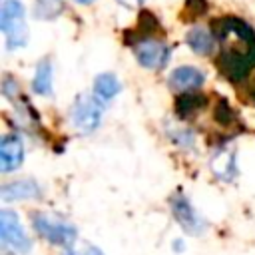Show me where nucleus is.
<instances>
[{
	"label": "nucleus",
	"instance_id": "obj_1",
	"mask_svg": "<svg viewBox=\"0 0 255 255\" xmlns=\"http://www.w3.org/2000/svg\"><path fill=\"white\" fill-rule=\"evenodd\" d=\"M221 24V58L217 64L223 76L237 82L255 66V34L241 20H225Z\"/></svg>",
	"mask_w": 255,
	"mask_h": 255
},
{
	"label": "nucleus",
	"instance_id": "obj_2",
	"mask_svg": "<svg viewBox=\"0 0 255 255\" xmlns=\"http://www.w3.org/2000/svg\"><path fill=\"white\" fill-rule=\"evenodd\" d=\"M32 225H34L36 233L52 245L72 247L78 239L76 227L70 221H66V219H62L54 213H44V211L32 213Z\"/></svg>",
	"mask_w": 255,
	"mask_h": 255
},
{
	"label": "nucleus",
	"instance_id": "obj_3",
	"mask_svg": "<svg viewBox=\"0 0 255 255\" xmlns=\"http://www.w3.org/2000/svg\"><path fill=\"white\" fill-rule=\"evenodd\" d=\"M0 30L6 36L10 50L22 48L28 42V26L24 18V6L20 0H6L0 10Z\"/></svg>",
	"mask_w": 255,
	"mask_h": 255
},
{
	"label": "nucleus",
	"instance_id": "obj_4",
	"mask_svg": "<svg viewBox=\"0 0 255 255\" xmlns=\"http://www.w3.org/2000/svg\"><path fill=\"white\" fill-rule=\"evenodd\" d=\"M102 108L104 104L96 96H78L72 106V126L78 133H92L102 120Z\"/></svg>",
	"mask_w": 255,
	"mask_h": 255
},
{
	"label": "nucleus",
	"instance_id": "obj_5",
	"mask_svg": "<svg viewBox=\"0 0 255 255\" xmlns=\"http://www.w3.org/2000/svg\"><path fill=\"white\" fill-rule=\"evenodd\" d=\"M0 237H2L4 245L12 247L14 251H20V253H28L32 247V241L28 239L24 227L20 225L18 215L10 209L0 211Z\"/></svg>",
	"mask_w": 255,
	"mask_h": 255
},
{
	"label": "nucleus",
	"instance_id": "obj_6",
	"mask_svg": "<svg viewBox=\"0 0 255 255\" xmlns=\"http://www.w3.org/2000/svg\"><path fill=\"white\" fill-rule=\"evenodd\" d=\"M169 203H171V213H173L175 221L181 225L183 231H187L191 235H199L205 229L203 219L197 215V211L193 209V205L189 203V199L183 193L177 191L175 195H171Z\"/></svg>",
	"mask_w": 255,
	"mask_h": 255
},
{
	"label": "nucleus",
	"instance_id": "obj_7",
	"mask_svg": "<svg viewBox=\"0 0 255 255\" xmlns=\"http://www.w3.org/2000/svg\"><path fill=\"white\" fill-rule=\"evenodd\" d=\"M133 54L139 62V66L149 70H159L169 60V48L159 40H139L133 48Z\"/></svg>",
	"mask_w": 255,
	"mask_h": 255
},
{
	"label": "nucleus",
	"instance_id": "obj_8",
	"mask_svg": "<svg viewBox=\"0 0 255 255\" xmlns=\"http://www.w3.org/2000/svg\"><path fill=\"white\" fill-rule=\"evenodd\" d=\"M24 143L18 133H4L0 139V171L10 173L22 165Z\"/></svg>",
	"mask_w": 255,
	"mask_h": 255
},
{
	"label": "nucleus",
	"instance_id": "obj_9",
	"mask_svg": "<svg viewBox=\"0 0 255 255\" xmlns=\"http://www.w3.org/2000/svg\"><path fill=\"white\" fill-rule=\"evenodd\" d=\"M205 82V76L201 70L193 66H179L169 74V88L175 92H191L197 90Z\"/></svg>",
	"mask_w": 255,
	"mask_h": 255
},
{
	"label": "nucleus",
	"instance_id": "obj_10",
	"mask_svg": "<svg viewBox=\"0 0 255 255\" xmlns=\"http://www.w3.org/2000/svg\"><path fill=\"white\" fill-rule=\"evenodd\" d=\"M42 187L38 185L36 179H16L8 181L0 187V197L4 201H18V199H30V197H40Z\"/></svg>",
	"mask_w": 255,
	"mask_h": 255
},
{
	"label": "nucleus",
	"instance_id": "obj_11",
	"mask_svg": "<svg viewBox=\"0 0 255 255\" xmlns=\"http://www.w3.org/2000/svg\"><path fill=\"white\" fill-rule=\"evenodd\" d=\"M120 90H122V84H120V80L116 78V74H110V72H106V74H100L96 80H94V96L106 106L108 102H112L118 94H120Z\"/></svg>",
	"mask_w": 255,
	"mask_h": 255
},
{
	"label": "nucleus",
	"instance_id": "obj_12",
	"mask_svg": "<svg viewBox=\"0 0 255 255\" xmlns=\"http://www.w3.org/2000/svg\"><path fill=\"white\" fill-rule=\"evenodd\" d=\"M187 44L195 54L207 56L215 50V36L209 30H205L201 26H195L187 32Z\"/></svg>",
	"mask_w": 255,
	"mask_h": 255
},
{
	"label": "nucleus",
	"instance_id": "obj_13",
	"mask_svg": "<svg viewBox=\"0 0 255 255\" xmlns=\"http://www.w3.org/2000/svg\"><path fill=\"white\" fill-rule=\"evenodd\" d=\"M211 171H213L219 179H233L235 173H237L233 151L221 149L219 153H215L213 159H211Z\"/></svg>",
	"mask_w": 255,
	"mask_h": 255
},
{
	"label": "nucleus",
	"instance_id": "obj_14",
	"mask_svg": "<svg viewBox=\"0 0 255 255\" xmlns=\"http://www.w3.org/2000/svg\"><path fill=\"white\" fill-rule=\"evenodd\" d=\"M32 88L36 94L40 96H50L52 94V64L48 60H42L36 66V74H34V82Z\"/></svg>",
	"mask_w": 255,
	"mask_h": 255
},
{
	"label": "nucleus",
	"instance_id": "obj_15",
	"mask_svg": "<svg viewBox=\"0 0 255 255\" xmlns=\"http://www.w3.org/2000/svg\"><path fill=\"white\" fill-rule=\"evenodd\" d=\"M203 104H205L203 96H199V94H183V96L177 98L175 110H177V114L181 118H187V116L195 114L199 108H203Z\"/></svg>",
	"mask_w": 255,
	"mask_h": 255
},
{
	"label": "nucleus",
	"instance_id": "obj_16",
	"mask_svg": "<svg viewBox=\"0 0 255 255\" xmlns=\"http://www.w3.org/2000/svg\"><path fill=\"white\" fill-rule=\"evenodd\" d=\"M64 4L62 0H36L34 4V14L38 18H44V20H52L56 18L60 12H62Z\"/></svg>",
	"mask_w": 255,
	"mask_h": 255
},
{
	"label": "nucleus",
	"instance_id": "obj_17",
	"mask_svg": "<svg viewBox=\"0 0 255 255\" xmlns=\"http://www.w3.org/2000/svg\"><path fill=\"white\" fill-rule=\"evenodd\" d=\"M62 255H104V253H102V249H98L96 245L86 243V245L76 247V243H74L72 247H66V251H64Z\"/></svg>",
	"mask_w": 255,
	"mask_h": 255
},
{
	"label": "nucleus",
	"instance_id": "obj_18",
	"mask_svg": "<svg viewBox=\"0 0 255 255\" xmlns=\"http://www.w3.org/2000/svg\"><path fill=\"white\" fill-rule=\"evenodd\" d=\"M215 118H217V122L219 124H223V126H227V124H231L233 122V114H231V110H229V106L225 104V102H219V106H217V112H215Z\"/></svg>",
	"mask_w": 255,
	"mask_h": 255
},
{
	"label": "nucleus",
	"instance_id": "obj_19",
	"mask_svg": "<svg viewBox=\"0 0 255 255\" xmlns=\"http://www.w3.org/2000/svg\"><path fill=\"white\" fill-rule=\"evenodd\" d=\"M118 2H120L122 6H126V8H139L143 0H118Z\"/></svg>",
	"mask_w": 255,
	"mask_h": 255
},
{
	"label": "nucleus",
	"instance_id": "obj_20",
	"mask_svg": "<svg viewBox=\"0 0 255 255\" xmlns=\"http://www.w3.org/2000/svg\"><path fill=\"white\" fill-rule=\"evenodd\" d=\"M76 2H80V4H90L92 0H76Z\"/></svg>",
	"mask_w": 255,
	"mask_h": 255
}]
</instances>
